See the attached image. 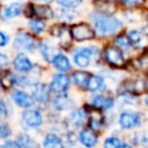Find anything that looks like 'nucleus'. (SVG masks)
I'll use <instances>...</instances> for the list:
<instances>
[{
  "instance_id": "obj_1",
  "label": "nucleus",
  "mask_w": 148,
  "mask_h": 148,
  "mask_svg": "<svg viewBox=\"0 0 148 148\" xmlns=\"http://www.w3.org/2000/svg\"><path fill=\"white\" fill-rule=\"evenodd\" d=\"M84 16L92 23L98 40H111L118 32L126 28L119 10H97L87 8Z\"/></svg>"
},
{
  "instance_id": "obj_2",
  "label": "nucleus",
  "mask_w": 148,
  "mask_h": 148,
  "mask_svg": "<svg viewBox=\"0 0 148 148\" xmlns=\"http://www.w3.org/2000/svg\"><path fill=\"white\" fill-rule=\"evenodd\" d=\"M96 42L75 44L71 50V58L79 68H87L94 60L102 59V45Z\"/></svg>"
},
{
  "instance_id": "obj_3",
  "label": "nucleus",
  "mask_w": 148,
  "mask_h": 148,
  "mask_svg": "<svg viewBox=\"0 0 148 148\" xmlns=\"http://www.w3.org/2000/svg\"><path fill=\"white\" fill-rule=\"evenodd\" d=\"M68 34L74 44H84L98 40L92 23L86 16H82L75 22L71 23L68 25Z\"/></svg>"
},
{
  "instance_id": "obj_4",
  "label": "nucleus",
  "mask_w": 148,
  "mask_h": 148,
  "mask_svg": "<svg viewBox=\"0 0 148 148\" xmlns=\"http://www.w3.org/2000/svg\"><path fill=\"white\" fill-rule=\"evenodd\" d=\"M39 38L30 32L25 27H18L15 29L10 47L15 52H25V53H34L37 51Z\"/></svg>"
},
{
  "instance_id": "obj_5",
  "label": "nucleus",
  "mask_w": 148,
  "mask_h": 148,
  "mask_svg": "<svg viewBox=\"0 0 148 148\" xmlns=\"http://www.w3.org/2000/svg\"><path fill=\"white\" fill-rule=\"evenodd\" d=\"M126 52L116 46L111 40L103 42L102 44V60L110 67L113 68H123L127 66Z\"/></svg>"
},
{
  "instance_id": "obj_6",
  "label": "nucleus",
  "mask_w": 148,
  "mask_h": 148,
  "mask_svg": "<svg viewBox=\"0 0 148 148\" xmlns=\"http://www.w3.org/2000/svg\"><path fill=\"white\" fill-rule=\"evenodd\" d=\"M24 0H9L0 3V24H8L23 18Z\"/></svg>"
},
{
  "instance_id": "obj_7",
  "label": "nucleus",
  "mask_w": 148,
  "mask_h": 148,
  "mask_svg": "<svg viewBox=\"0 0 148 148\" xmlns=\"http://www.w3.org/2000/svg\"><path fill=\"white\" fill-rule=\"evenodd\" d=\"M59 51V46L58 44L49 38L47 36L40 37L38 40V46H37V52L39 53V56L42 57V59L45 62H51L52 58L54 57V54Z\"/></svg>"
},
{
  "instance_id": "obj_8",
  "label": "nucleus",
  "mask_w": 148,
  "mask_h": 148,
  "mask_svg": "<svg viewBox=\"0 0 148 148\" xmlns=\"http://www.w3.org/2000/svg\"><path fill=\"white\" fill-rule=\"evenodd\" d=\"M12 66L13 68L23 74H28L35 68V64L29 57V53L25 52H15V56L12 59Z\"/></svg>"
},
{
  "instance_id": "obj_9",
  "label": "nucleus",
  "mask_w": 148,
  "mask_h": 148,
  "mask_svg": "<svg viewBox=\"0 0 148 148\" xmlns=\"http://www.w3.org/2000/svg\"><path fill=\"white\" fill-rule=\"evenodd\" d=\"M126 32L127 36L131 40L133 51L140 52L145 46H147V38L145 32L142 31V29L139 25L135 27H127L126 28Z\"/></svg>"
},
{
  "instance_id": "obj_10",
  "label": "nucleus",
  "mask_w": 148,
  "mask_h": 148,
  "mask_svg": "<svg viewBox=\"0 0 148 148\" xmlns=\"http://www.w3.org/2000/svg\"><path fill=\"white\" fill-rule=\"evenodd\" d=\"M84 16L82 10H77V9H69V8H61V7H57L56 6V16H54V21L65 23V24H71L73 22H75L76 20H79L80 17Z\"/></svg>"
},
{
  "instance_id": "obj_11",
  "label": "nucleus",
  "mask_w": 148,
  "mask_h": 148,
  "mask_svg": "<svg viewBox=\"0 0 148 148\" xmlns=\"http://www.w3.org/2000/svg\"><path fill=\"white\" fill-rule=\"evenodd\" d=\"M24 22H25L24 23V27L30 32H32L34 35H36L38 38L46 36L47 28H49V24H50L49 21L43 20L40 17H31V18L24 20Z\"/></svg>"
},
{
  "instance_id": "obj_12",
  "label": "nucleus",
  "mask_w": 148,
  "mask_h": 148,
  "mask_svg": "<svg viewBox=\"0 0 148 148\" xmlns=\"http://www.w3.org/2000/svg\"><path fill=\"white\" fill-rule=\"evenodd\" d=\"M53 68H56L58 72H62V73H67L69 71H72V58L68 57L66 51H62L59 49V51L54 54V57L52 58L51 62Z\"/></svg>"
},
{
  "instance_id": "obj_13",
  "label": "nucleus",
  "mask_w": 148,
  "mask_h": 148,
  "mask_svg": "<svg viewBox=\"0 0 148 148\" xmlns=\"http://www.w3.org/2000/svg\"><path fill=\"white\" fill-rule=\"evenodd\" d=\"M69 84H71L69 76L62 72H59L58 74L53 75L50 83V88L56 94H62L69 88Z\"/></svg>"
},
{
  "instance_id": "obj_14",
  "label": "nucleus",
  "mask_w": 148,
  "mask_h": 148,
  "mask_svg": "<svg viewBox=\"0 0 148 148\" xmlns=\"http://www.w3.org/2000/svg\"><path fill=\"white\" fill-rule=\"evenodd\" d=\"M120 87L124 89L121 91L123 94H130V95L141 94V92H145V91L148 90V83L143 79H136V80H132V81H126V82L121 83Z\"/></svg>"
},
{
  "instance_id": "obj_15",
  "label": "nucleus",
  "mask_w": 148,
  "mask_h": 148,
  "mask_svg": "<svg viewBox=\"0 0 148 148\" xmlns=\"http://www.w3.org/2000/svg\"><path fill=\"white\" fill-rule=\"evenodd\" d=\"M23 123L30 128H37L43 123V116L39 110L36 109H28L22 113Z\"/></svg>"
},
{
  "instance_id": "obj_16",
  "label": "nucleus",
  "mask_w": 148,
  "mask_h": 148,
  "mask_svg": "<svg viewBox=\"0 0 148 148\" xmlns=\"http://www.w3.org/2000/svg\"><path fill=\"white\" fill-rule=\"evenodd\" d=\"M56 16V6L42 3L36 0V8H35V17H40L49 22L54 21Z\"/></svg>"
},
{
  "instance_id": "obj_17",
  "label": "nucleus",
  "mask_w": 148,
  "mask_h": 148,
  "mask_svg": "<svg viewBox=\"0 0 148 148\" xmlns=\"http://www.w3.org/2000/svg\"><path fill=\"white\" fill-rule=\"evenodd\" d=\"M140 124V116L136 112H123L119 116V125L124 130H131Z\"/></svg>"
},
{
  "instance_id": "obj_18",
  "label": "nucleus",
  "mask_w": 148,
  "mask_h": 148,
  "mask_svg": "<svg viewBox=\"0 0 148 148\" xmlns=\"http://www.w3.org/2000/svg\"><path fill=\"white\" fill-rule=\"evenodd\" d=\"M111 42H112L116 46H118L120 50L125 51L126 53H130V52L133 51L131 40H130V38H128V36H127V32H126V28H125L124 30H121L120 32H118V34L111 39Z\"/></svg>"
},
{
  "instance_id": "obj_19",
  "label": "nucleus",
  "mask_w": 148,
  "mask_h": 148,
  "mask_svg": "<svg viewBox=\"0 0 148 148\" xmlns=\"http://www.w3.org/2000/svg\"><path fill=\"white\" fill-rule=\"evenodd\" d=\"M12 98L15 102V104H17L21 108H30L35 103L34 96L29 95L23 90H14L12 94Z\"/></svg>"
},
{
  "instance_id": "obj_20",
  "label": "nucleus",
  "mask_w": 148,
  "mask_h": 148,
  "mask_svg": "<svg viewBox=\"0 0 148 148\" xmlns=\"http://www.w3.org/2000/svg\"><path fill=\"white\" fill-rule=\"evenodd\" d=\"M119 14L127 27H135L141 24V17L139 10H131V9H125V10H119Z\"/></svg>"
},
{
  "instance_id": "obj_21",
  "label": "nucleus",
  "mask_w": 148,
  "mask_h": 148,
  "mask_svg": "<svg viewBox=\"0 0 148 148\" xmlns=\"http://www.w3.org/2000/svg\"><path fill=\"white\" fill-rule=\"evenodd\" d=\"M51 88L45 83H36L32 88V96L39 103H46L50 99Z\"/></svg>"
},
{
  "instance_id": "obj_22",
  "label": "nucleus",
  "mask_w": 148,
  "mask_h": 148,
  "mask_svg": "<svg viewBox=\"0 0 148 148\" xmlns=\"http://www.w3.org/2000/svg\"><path fill=\"white\" fill-rule=\"evenodd\" d=\"M148 5V0H117L118 10H140L145 6Z\"/></svg>"
},
{
  "instance_id": "obj_23",
  "label": "nucleus",
  "mask_w": 148,
  "mask_h": 148,
  "mask_svg": "<svg viewBox=\"0 0 148 148\" xmlns=\"http://www.w3.org/2000/svg\"><path fill=\"white\" fill-rule=\"evenodd\" d=\"M89 0H57L56 6L61 8H69V9H77L86 12L88 8Z\"/></svg>"
},
{
  "instance_id": "obj_24",
  "label": "nucleus",
  "mask_w": 148,
  "mask_h": 148,
  "mask_svg": "<svg viewBox=\"0 0 148 148\" xmlns=\"http://www.w3.org/2000/svg\"><path fill=\"white\" fill-rule=\"evenodd\" d=\"M79 140L87 148L94 147L97 143V141H98L95 131L91 130V128H84V130H82L80 132V134H79Z\"/></svg>"
},
{
  "instance_id": "obj_25",
  "label": "nucleus",
  "mask_w": 148,
  "mask_h": 148,
  "mask_svg": "<svg viewBox=\"0 0 148 148\" xmlns=\"http://www.w3.org/2000/svg\"><path fill=\"white\" fill-rule=\"evenodd\" d=\"M89 126L91 130L94 131H98L102 128L103 124H104V117L102 114V112L99 111V109L94 108L92 110L89 111Z\"/></svg>"
},
{
  "instance_id": "obj_26",
  "label": "nucleus",
  "mask_w": 148,
  "mask_h": 148,
  "mask_svg": "<svg viewBox=\"0 0 148 148\" xmlns=\"http://www.w3.org/2000/svg\"><path fill=\"white\" fill-rule=\"evenodd\" d=\"M53 106L59 110V111H64V110H69L74 106V102L72 98H69L67 95H58L53 102H52Z\"/></svg>"
},
{
  "instance_id": "obj_27",
  "label": "nucleus",
  "mask_w": 148,
  "mask_h": 148,
  "mask_svg": "<svg viewBox=\"0 0 148 148\" xmlns=\"http://www.w3.org/2000/svg\"><path fill=\"white\" fill-rule=\"evenodd\" d=\"M114 104L113 98L111 97H106L104 95H96L92 98V106L99 110H108L110 108H112Z\"/></svg>"
},
{
  "instance_id": "obj_28",
  "label": "nucleus",
  "mask_w": 148,
  "mask_h": 148,
  "mask_svg": "<svg viewBox=\"0 0 148 148\" xmlns=\"http://www.w3.org/2000/svg\"><path fill=\"white\" fill-rule=\"evenodd\" d=\"M88 8L97 10H118L116 5H112L108 0H89Z\"/></svg>"
},
{
  "instance_id": "obj_29",
  "label": "nucleus",
  "mask_w": 148,
  "mask_h": 148,
  "mask_svg": "<svg viewBox=\"0 0 148 148\" xmlns=\"http://www.w3.org/2000/svg\"><path fill=\"white\" fill-rule=\"evenodd\" d=\"M104 88V79L98 74H90V77L87 83V89L89 91H98Z\"/></svg>"
},
{
  "instance_id": "obj_30",
  "label": "nucleus",
  "mask_w": 148,
  "mask_h": 148,
  "mask_svg": "<svg viewBox=\"0 0 148 148\" xmlns=\"http://www.w3.org/2000/svg\"><path fill=\"white\" fill-rule=\"evenodd\" d=\"M44 148H64L62 140L54 133H49L43 141Z\"/></svg>"
},
{
  "instance_id": "obj_31",
  "label": "nucleus",
  "mask_w": 148,
  "mask_h": 148,
  "mask_svg": "<svg viewBox=\"0 0 148 148\" xmlns=\"http://www.w3.org/2000/svg\"><path fill=\"white\" fill-rule=\"evenodd\" d=\"M90 74L91 73H88L86 71H75L73 73V80H74V83L80 87V88H87V83H88V80L90 77Z\"/></svg>"
},
{
  "instance_id": "obj_32",
  "label": "nucleus",
  "mask_w": 148,
  "mask_h": 148,
  "mask_svg": "<svg viewBox=\"0 0 148 148\" xmlns=\"http://www.w3.org/2000/svg\"><path fill=\"white\" fill-rule=\"evenodd\" d=\"M36 0H24L23 5V20L35 17Z\"/></svg>"
},
{
  "instance_id": "obj_33",
  "label": "nucleus",
  "mask_w": 148,
  "mask_h": 148,
  "mask_svg": "<svg viewBox=\"0 0 148 148\" xmlns=\"http://www.w3.org/2000/svg\"><path fill=\"white\" fill-rule=\"evenodd\" d=\"M69 123L75 127H81L84 123V114L82 112V110H75L71 113L69 116Z\"/></svg>"
},
{
  "instance_id": "obj_34",
  "label": "nucleus",
  "mask_w": 148,
  "mask_h": 148,
  "mask_svg": "<svg viewBox=\"0 0 148 148\" xmlns=\"http://www.w3.org/2000/svg\"><path fill=\"white\" fill-rule=\"evenodd\" d=\"M1 84L6 89H8V88L13 87L14 84H16V74H13L10 71H6L1 75Z\"/></svg>"
},
{
  "instance_id": "obj_35",
  "label": "nucleus",
  "mask_w": 148,
  "mask_h": 148,
  "mask_svg": "<svg viewBox=\"0 0 148 148\" xmlns=\"http://www.w3.org/2000/svg\"><path fill=\"white\" fill-rule=\"evenodd\" d=\"M17 142L21 148H37L36 141L28 134H20L17 136Z\"/></svg>"
},
{
  "instance_id": "obj_36",
  "label": "nucleus",
  "mask_w": 148,
  "mask_h": 148,
  "mask_svg": "<svg viewBox=\"0 0 148 148\" xmlns=\"http://www.w3.org/2000/svg\"><path fill=\"white\" fill-rule=\"evenodd\" d=\"M12 37L13 35L7 31L6 29L0 27V49H6L12 44Z\"/></svg>"
},
{
  "instance_id": "obj_37",
  "label": "nucleus",
  "mask_w": 148,
  "mask_h": 148,
  "mask_svg": "<svg viewBox=\"0 0 148 148\" xmlns=\"http://www.w3.org/2000/svg\"><path fill=\"white\" fill-rule=\"evenodd\" d=\"M10 62H12V60L9 58V54L6 53L5 51H2V49H0V68L6 69L10 65Z\"/></svg>"
},
{
  "instance_id": "obj_38",
  "label": "nucleus",
  "mask_w": 148,
  "mask_h": 148,
  "mask_svg": "<svg viewBox=\"0 0 148 148\" xmlns=\"http://www.w3.org/2000/svg\"><path fill=\"white\" fill-rule=\"evenodd\" d=\"M121 143L117 138H106L104 140V148H120Z\"/></svg>"
},
{
  "instance_id": "obj_39",
  "label": "nucleus",
  "mask_w": 148,
  "mask_h": 148,
  "mask_svg": "<svg viewBox=\"0 0 148 148\" xmlns=\"http://www.w3.org/2000/svg\"><path fill=\"white\" fill-rule=\"evenodd\" d=\"M12 134L10 127L6 123H0V138L1 139H7Z\"/></svg>"
},
{
  "instance_id": "obj_40",
  "label": "nucleus",
  "mask_w": 148,
  "mask_h": 148,
  "mask_svg": "<svg viewBox=\"0 0 148 148\" xmlns=\"http://www.w3.org/2000/svg\"><path fill=\"white\" fill-rule=\"evenodd\" d=\"M8 116V109H7V105L3 101H0V118L3 119V118H7Z\"/></svg>"
},
{
  "instance_id": "obj_41",
  "label": "nucleus",
  "mask_w": 148,
  "mask_h": 148,
  "mask_svg": "<svg viewBox=\"0 0 148 148\" xmlns=\"http://www.w3.org/2000/svg\"><path fill=\"white\" fill-rule=\"evenodd\" d=\"M0 148H21L18 142L15 141H6L5 143L0 145Z\"/></svg>"
},
{
  "instance_id": "obj_42",
  "label": "nucleus",
  "mask_w": 148,
  "mask_h": 148,
  "mask_svg": "<svg viewBox=\"0 0 148 148\" xmlns=\"http://www.w3.org/2000/svg\"><path fill=\"white\" fill-rule=\"evenodd\" d=\"M37 1H39V2H42V3H47V5H54V6H56V2H57V0H37Z\"/></svg>"
},
{
  "instance_id": "obj_43",
  "label": "nucleus",
  "mask_w": 148,
  "mask_h": 148,
  "mask_svg": "<svg viewBox=\"0 0 148 148\" xmlns=\"http://www.w3.org/2000/svg\"><path fill=\"white\" fill-rule=\"evenodd\" d=\"M120 148H133V147L130 146V145H127V143H123V145L120 146Z\"/></svg>"
},
{
  "instance_id": "obj_44",
  "label": "nucleus",
  "mask_w": 148,
  "mask_h": 148,
  "mask_svg": "<svg viewBox=\"0 0 148 148\" xmlns=\"http://www.w3.org/2000/svg\"><path fill=\"white\" fill-rule=\"evenodd\" d=\"M108 1L111 2L112 5H116V6H117V0H108Z\"/></svg>"
},
{
  "instance_id": "obj_45",
  "label": "nucleus",
  "mask_w": 148,
  "mask_h": 148,
  "mask_svg": "<svg viewBox=\"0 0 148 148\" xmlns=\"http://www.w3.org/2000/svg\"><path fill=\"white\" fill-rule=\"evenodd\" d=\"M145 104L147 105V108H148V95L146 96V98H145Z\"/></svg>"
},
{
  "instance_id": "obj_46",
  "label": "nucleus",
  "mask_w": 148,
  "mask_h": 148,
  "mask_svg": "<svg viewBox=\"0 0 148 148\" xmlns=\"http://www.w3.org/2000/svg\"><path fill=\"white\" fill-rule=\"evenodd\" d=\"M7 1H9V0H0V2H1V3H3V2H7Z\"/></svg>"
},
{
  "instance_id": "obj_47",
  "label": "nucleus",
  "mask_w": 148,
  "mask_h": 148,
  "mask_svg": "<svg viewBox=\"0 0 148 148\" xmlns=\"http://www.w3.org/2000/svg\"><path fill=\"white\" fill-rule=\"evenodd\" d=\"M0 91H1V89H0Z\"/></svg>"
},
{
  "instance_id": "obj_48",
  "label": "nucleus",
  "mask_w": 148,
  "mask_h": 148,
  "mask_svg": "<svg viewBox=\"0 0 148 148\" xmlns=\"http://www.w3.org/2000/svg\"><path fill=\"white\" fill-rule=\"evenodd\" d=\"M0 3H1V2H0Z\"/></svg>"
}]
</instances>
